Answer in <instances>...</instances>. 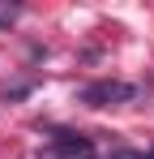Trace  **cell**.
Segmentation results:
<instances>
[{
	"mask_svg": "<svg viewBox=\"0 0 154 159\" xmlns=\"http://www.w3.org/2000/svg\"><path fill=\"white\" fill-rule=\"evenodd\" d=\"M107 159H146V151H133V146H116Z\"/></svg>",
	"mask_w": 154,
	"mask_h": 159,
	"instance_id": "5",
	"label": "cell"
},
{
	"mask_svg": "<svg viewBox=\"0 0 154 159\" xmlns=\"http://www.w3.org/2000/svg\"><path fill=\"white\" fill-rule=\"evenodd\" d=\"M146 159H154V146H150V151H146Z\"/></svg>",
	"mask_w": 154,
	"mask_h": 159,
	"instance_id": "6",
	"label": "cell"
},
{
	"mask_svg": "<svg viewBox=\"0 0 154 159\" xmlns=\"http://www.w3.org/2000/svg\"><path fill=\"white\" fill-rule=\"evenodd\" d=\"M39 159H99V146H94V138H86V133L51 129V138H47V146L39 151Z\"/></svg>",
	"mask_w": 154,
	"mask_h": 159,
	"instance_id": "2",
	"label": "cell"
},
{
	"mask_svg": "<svg viewBox=\"0 0 154 159\" xmlns=\"http://www.w3.org/2000/svg\"><path fill=\"white\" fill-rule=\"evenodd\" d=\"M30 90H34V78H26V82H17V86H9V90H4V103H9V99H26Z\"/></svg>",
	"mask_w": 154,
	"mask_h": 159,
	"instance_id": "3",
	"label": "cell"
},
{
	"mask_svg": "<svg viewBox=\"0 0 154 159\" xmlns=\"http://www.w3.org/2000/svg\"><path fill=\"white\" fill-rule=\"evenodd\" d=\"M137 95H141V90H137L133 82L99 78V82H90V86L77 90V103H86V107H120V103H133Z\"/></svg>",
	"mask_w": 154,
	"mask_h": 159,
	"instance_id": "1",
	"label": "cell"
},
{
	"mask_svg": "<svg viewBox=\"0 0 154 159\" xmlns=\"http://www.w3.org/2000/svg\"><path fill=\"white\" fill-rule=\"evenodd\" d=\"M22 17V4H0V26H13Z\"/></svg>",
	"mask_w": 154,
	"mask_h": 159,
	"instance_id": "4",
	"label": "cell"
}]
</instances>
